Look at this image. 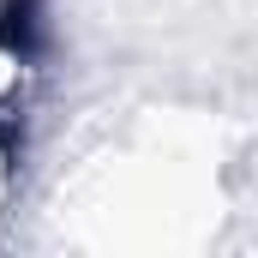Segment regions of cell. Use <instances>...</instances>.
Listing matches in <instances>:
<instances>
[{
    "label": "cell",
    "mask_w": 258,
    "mask_h": 258,
    "mask_svg": "<svg viewBox=\"0 0 258 258\" xmlns=\"http://www.w3.org/2000/svg\"><path fill=\"white\" fill-rule=\"evenodd\" d=\"M0 198H6V144H0Z\"/></svg>",
    "instance_id": "6da1fadb"
}]
</instances>
